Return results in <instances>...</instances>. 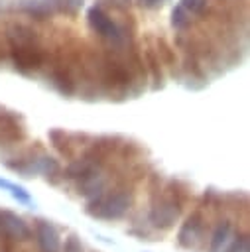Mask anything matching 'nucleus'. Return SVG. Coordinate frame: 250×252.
<instances>
[{
  "label": "nucleus",
  "instance_id": "nucleus-1",
  "mask_svg": "<svg viewBox=\"0 0 250 252\" xmlns=\"http://www.w3.org/2000/svg\"><path fill=\"white\" fill-rule=\"evenodd\" d=\"M2 33L8 47V57L18 73L31 75L45 65L47 53L41 43V32L31 20L14 18L4 26Z\"/></svg>",
  "mask_w": 250,
  "mask_h": 252
},
{
  "label": "nucleus",
  "instance_id": "nucleus-2",
  "mask_svg": "<svg viewBox=\"0 0 250 252\" xmlns=\"http://www.w3.org/2000/svg\"><path fill=\"white\" fill-rule=\"evenodd\" d=\"M132 207V193L126 187H118L112 191H100L98 195L91 197L85 211L87 215L102 220H114L124 217Z\"/></svg>",
  "mask_w": 250,
  "mask_h": 252
},
{
  "label": "nucleus",
  "instance_id": "nucleus-3",
  "mask_svg": "<svg viewBox=\"0 0 250 252\" xmlns=\"http://www.w3.org/2000/svg\"><path fill=\"white\" fill-rule=\"evenodd\" d=\"M150 199H152V203H150V222H152V226L159 228V230L171 228L177 222L183 205L179 201H175L173 195L167 189H163V191L154 189L150 193Z\"/></svg>",
  "mask_w": 250,
  "mask_h": 252
},
{
  "label": "nucleus",
  "instance_id": "nucleus-4",
  "mask_svg": "<svg viewBox=\"0 0 250 252\" xmlns=\"http://www.w3.org/2000/svg\"><path fill=\"white\" fill-rule=\"evenodd\" d=\"M0 234L14 242H28L33 236L28 222L8 209H0Z\"/></svg>",
  "mask_w": 250,
  "mask_h": 252
},
{
  "label": "nucleus",
  "instance_id": "nucleus-5",
  "mask_svg": "<svg viewBox=\"0 0 250 252\" xmlns=\"http://www.w3.org/2000/svg\"><path fill=\"white\" fill-rule=\"evenodd\" d=\"M203 230H205V217H203V211L197 209L191 215H187V219L183 220V224L177 232V244L187 250L195 248L203 236Z\"/></svg>",
  "mask_w": 250,
  "mask_h": 252
},
{
  "label": "nucleus",
  "instance_id": "nucleus-6",
  "mask_svg": "<svg viewBox=\"0 0 250 252\" xmlns=\"http://www.w3.org/2000/svg\"><path fill=\"white\" fill-rule=\"evenodd\" d=\"M35 242L39 252H61V238L57 228L45 220V219H35Z\"/></svg>",
  "mask_w": 250,
  "mask_h": 252
},
{
  "label": "nucleus",
  "instance_id": "nucleus-7",
  "mask_svg": "<svg viewBox=\"0 0 250 252\" xmlns=\"http://www.w3.org/2000/svg\"><path fill=\"white\" fill-rule=\"evenodd\" d=\"M18 12L31 20L33 24H41V22H51L53 20V10L43 2V0H22L18 4Z\"/></svg>",
  "mask_w": 250,
  "mask_h": 252
},
{
  "label": "nucleus",
  "instance_id": "nucleus-8",
  "mask_svg": "<svg viewBox=\"0 0 250 252\" xmlns=\"http://www.w3.org/2000/svg\"><path fill=\"white\" fill-rule=\"evenodd\" d=\"M140 51H142L144 65H146V69L150 71L152 81H154V83H152V89H154V91L161 89V87H163V65H161V61H159V57H157V53H156L154 41L146 43L144 49H140Z\"/></svg>",
  "mask_w": 250,
  "mask_h": 252
},
{
  "label": "nucleus",
  "instance_id": "nucleus-9",
  "mask_svg": "<svg viewBox=\"0 0 250 252\" xmlns=\"http://www.w3.org/2000/svg\"><path fill=\"white\" fill-rule=\"evenodd\" d=\"M47 138H49L51 146L59 152V156H63L65 159H73L77 146H75L71 134H67L63 128H51V130L47 132Z\"/></svg>",
  "mask_w": 250,
  "mask_h": 252
},
{
  "label": "nucleus",
  "instance_id": "nucleus-10",
  "mask_svg": "<svg viewBox=\"0 0 250 252\" xmlns=\"http://www.w3.org/2000/svg\"><path fill=\"white\" fill-rule=\"evenodd\" d=\"M232 232V222L228 219H220L211 234V242H209V252H222V248L226 246L228 238Z\"/></svg>",
  "mask_w": 250,
  "mask_h": 252
},
{
  "label": "nucleus",
  "instance_id": "nucleus-11",
  "mask_svg": "<svg viewBox=\"0 0 250 252\" xmlns=\"http://www.w3.org/2000/svg\"><path fill=\"white\" fill-rule=\"evenodd\" d=\"M154 41V47H156V53H157V57H159V61H161V65L163 67H167V69H171L173 73H175V67H177V57H175V49L165 41V37H154L152 39Z\"/></svg>",
  "mask_w": 250,
  "mask_h": 252
},
{
  "label": "nucleus",
  "instance_id": "nucleus-12",
  "mask_svg": "<svg viewBox=\"0 0 250 252\" xmlns=\"http://www.w3.org/2000/svg\"><path fill=\"white\" fill-rule=\"evenodd\" d=\"M0 189H4V191H8L18 203H22V205H26V207H33L35 203H33V199H31V195H30V191L26 189V187H22V185H18V183H14V181H10V179H4V177H0Z\"/></svg>",
  "mask_w": 250,
  "mask_h": 252
},
{
  "label": "nucleus",
  "instance_id": "nucleus-13",
  "mask_svg": "<svg viewBox=\"0 0 250 252\" xmlns=\"http://www.w3.org/2000/svg\"><path fill=\"white\" fill-rule=\"evenodd\" d=\"M169 22H171V28H173L175 32H185V30H189V28L195 24V18H193L181 4H177V6H173V10H171Z\"/></svg>",
  "mask_w": 250,
  "mask_h": 252
},
{
  "label": "nucleus",
  "instance_id": "nucleus-14",
  "mask_svg": "<svg viewBox=\"0 0 250 252\" xmlns=\"http://www.w3.org/2000/svg\"><path fill=\"white\" fill-rule=\"evenodd\" d=\"M222 252H250V238L248 232H236L234 238H228Z\"/></svg>",
  "mask_w": 250,
  "mask_h": 252
},
{
  "label": "nucleus",
  "instance_id": "nucleus-15",
  "mask_svg": "<svg viewBox=\"0 0 250 252\" xmlns=\"http://www.w3.org/2000/svg\"><path fill=\"white\" fill-rule=\"evenodd\" d=\"M179 4L195 18V20H201L205 14H207V10H209V0H179Z\"/></svg>",
  "mask_w": 250,
  "mask_h": 252
},
{
  "label": "nucleus",
  "instance_id": "nucleus-16",
  "mask_svg": "<svg viewBox=\"0 0 250 252\" xmlns=\"http://www.w3.org/2000/svg\"><path fill=\"white\" fill-rule=\"evenodd\" d=\"M61 252H85V248H83V244H81V238H79L75 232H71V234L65 238V244H63V248H61Z\"/></svg>",
  "mask_w": 250,
  "mask_h": 252
},
{
  "label": "nucleus",
  "instance_id": "nucleus-17",
  "mask_svg": "<svg viewBox=\"0 0 250 252\" xmlns=\"http://www.w3.org/2000/svg\"><path fill=\"white\" fill-rule=\"evenodd\" d=\"M163 2H165V0H134V4H136L138 8H142V10H156V8H159Z\"/></svg>",
  "mask_w": 250,
  "mask_h": 252
},
{
  "label": "nucleus",
  "instance_id": "nucleus-18",
  "mask_svg": "<svg viewBox=\"0 0 250 252\" xmlns=\"http://www.w3.org/2000/svg\"><path fill=\"white\" fill-rule=\"evenodd\" d=\"M118 4H120V6H126V8H130V6L134 4V0H118Z\"/></svg>",
  "mask_w": 250,
  "mask_h": 252
},
{
  "label": "nucleus",
  "instance_id": "nucleus-19",
  "mask_svg": "<svg viewBox=\"0 0 250 252\" xmlns=\"http://www.w3.org/2000/svg\"><path fill=\"white\" fill-rule=\"evenodd\" d=\"M96 2H100V4H108V6H114V4H118V0H96Z\"/></svg>",
  "mask_w": 250,
  "mask_h": 252
}]
</instances>
